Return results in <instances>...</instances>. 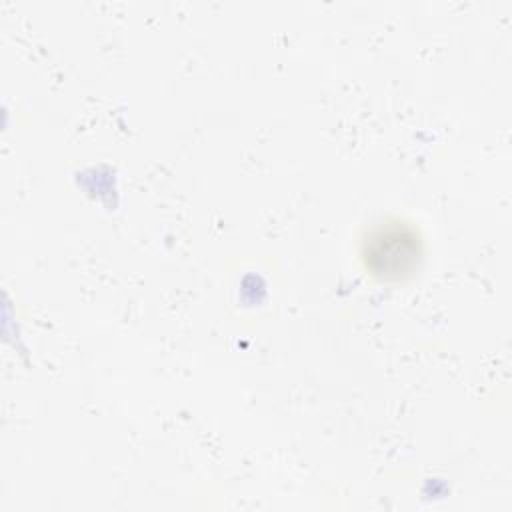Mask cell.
<instances>
[{"instance_id": "cell-1", "label": "cell", "mask_w": 512, "mask_h": 512, "mask_svg": "<svg viewBox=\"0 0 512 512\" xmlns=\"http://www.w3.org/2000/svg\"><path fill=\"white\" fill-rule=\"evenodd\" d=\"M424 258V240L418 228L402 218H384L372 224L360 240V260L372 278L402 282Z\"/></svg>"}]
</instances>
